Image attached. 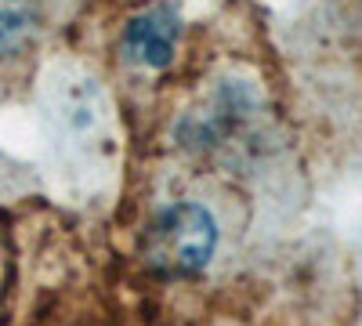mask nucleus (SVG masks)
Instances as JSON below:
<instances>
[{"label":"nucleus","instance_id":"obj_2","mask_svg":"<svg viewBox=\"0 0 362 326\" xmlns=\"http://www.w3.org/2000/svg\"><path fill=\"white\" fill-rule=\"evenodd\" d=\"M177 37H181V15L174 4H153L138 11L127 29H124V51L134 62L148 66V69H167L174 62L177 51Z\"/></svg>","mask_w":362,"mask_h":326},{"label":"nucleus","instance_id":"obj_1","mask_svg":"<svg viewBox=\"0 0 362 326\" xmlns=\"http://www.w3.org/2000/svg\"><path fill=\"white\" fill-rule=\"evenodd\" d=\"M218 247L214 214L203 203H174L160 214V221L148 228L145 254L160 272L192 276L203 272Z\"/></svg>","mask_w":362,"mask_h":326},{"label":"nucleus","instance_id":"obj_3","mask_svg":"<svg viewBox=\"0 0 362 326\" xmlns=\"http://www.w3.org/2000/svg\"><path fill=\"white\" fill-rule=\"evenodd\" d=\"M37 25V0H0V58L15 54Z\"/></svg>","mask_w":362,"mask_h":326}]
</instances>
